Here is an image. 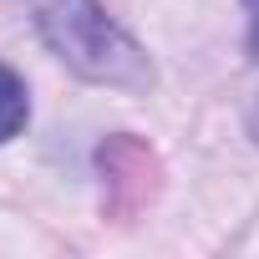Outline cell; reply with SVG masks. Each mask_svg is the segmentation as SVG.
<instances>
[{
    "mask_svg": "<svg viewBox=\"0 0 259 259\" xmlns=\"http://www.w3.org/2000/svg\"><path fill=\"white\" fill-rule=\"evenodd\" d=\"M244 16H249L244 46H249V61H259V0H244Z\"/></svg>",
    "mask_w": 259,
    "mask_h": 259,
    "instance_id": "3",
    "label": "cell"
},
{
    "mask_svg": "<svg viewBox=\"0 0 259 259\" xmlns=\"http://www.w3.org/2000/svg\"><path fill=\"white\" fill-rule=\"evenodd\" d=\"M36 36L51 46L56 61H66L81 81L117 87V92H148L153 61L127 36L102 0H21Z\"/></svg>",
    "mask_w": 259,
    "mask_h": 259,
    "instance_id": "1",
    "label": "cell"
},
{
    "mask_svg": "<svg viewBox=\"0 0 259 259\" xmlns=\"http://www.w3.org/2000/svg\"><path fill=\"white\" fill-rule=\"evenodd\" d=\"M26 122H31V92H26L21 71H11L6 61H0V148H6L11 138H21Z\"/></svg>",
    "mask_w": 259,
    "mask_h": 259,
    "instance_id": "2",
    "label": "cell"
}]
</instances>
